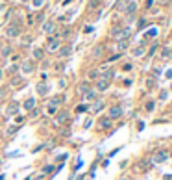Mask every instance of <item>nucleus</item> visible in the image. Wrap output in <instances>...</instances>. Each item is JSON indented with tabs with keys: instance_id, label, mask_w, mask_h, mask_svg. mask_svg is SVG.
Returning a JSON list of instances; mask_svg holds the SVG:
<instances>
[{
	"instance_id": "obj_1",
	"label": "nucleus",
	"mask_w": 172,
	"mask_h": 180,
	"mask_svg": "<svg viewBox=\"0 0 172 180\" xmlns=\"http://www.w3.org/2000/svg\"><path fill=\"white\" fill-rule=\"evenodd\" d=\"M166 160H169V152L166 151H157V152L152 154V162L154 163H163Z\"/></svg>"
},
{
	"instance_id": "obj_2",
	"label": "nucleus",
	"mask_w": 172,
	"mask_h": 180,
	"mask_svg": "<svg viewBox=\"0 0 172 180\" xmlns=\"http://www.w3.org/2000/svg\"><path fill=\"white\" fill-rule=\"evenodd\" d=\"M107 117H109V119H119V117H122V106H111L109 112H107Z\"/></svg>"
},
{
	"instance_id": "obj_3",
	"label": "nucleus",
	"mask_w": 172,
	"mask_h": 180,
	"mask_svg": "<svg viewBox=\"0 0 172 180\" xmlns=\"http://www.w3.org/2000/svg\"><path fill=\"white\" fill-rule=\"evenodd\" d=\"M19 33H21V28H19L17 24H9V26L6 28V36L8 37H17Z\"/></svg>"
},
{
	"instance_id": "obj_4",
	"label": "nucleus",
	"mask_w": 172,
	"mask_h": 180,
	"mask_svg": "<svg viewBox=\"0 0 172 180\" xmlns=\"http://www.w3.org/2000/svg\"><path fill=\"white\" fill-rule=\"evenodd\" d=\"M113 36L119 37V39H124V41H126V37L130 36V30H128V28H122V30L115 28V30H113Z\"/></svg>"
},
{
	"instance_id": "obj_5",
	"label": "nucleus",
	"mask_w": 172,
	"mask_h": 180,
	"mask_svg": "<svg viewBox=\"0 0 172 180\" xmlns=\"http://www.w3.org/2000/svg\"><path fill=\"white\" fill-rule=\"evenodd\" d=\"M19 110H21V104L13 100V102L8 106V115H19Z\"/></svg>"
},
{
	"instance_id": "obj_6",
	"label": "nucleus",
	"mask_w": 172,
	"mask_h": 180,
	"mask_svg": "<svg viewBox=\"0 0 172 180\" xmlns=\"http://www.w3.org/2000/svg\"><path fill=\"white\" fill-rule=\"evenodd\" d=\"M54 30H55V22H54V21L43 22V32H44V33H52Z\"/></svg>"
},
{
	"instance_id": "obj_7",
	"label": "nucleus",
	"mask_w": 172,
	"mask_h": 180,
	"mask_svg": "<svg viewBox=\"0 0 172 180\" xmlns=\"http://www.w3.org/2000/svg\"><path fill=\"white\" fill-rule=\"evenodd\" d=\"M107 87H109V80L100 78V80H98V84H96V89H98V91H105Z\"/></svg>"
},
{
	"instance_id": "obj_8",
	"label": "nucleus",
	"mask_w": 172,
	"mask_h": 180,
	"mask_svg": "<svg viewBox=\"0 0 172 180\" xmlns=\"http://www.w3.org/2000/svg\"><path fill=\"white\" fill-rule=\"evenodd\" d=\"M89 91H91V86H89V84H80V86H78V95H82V97H85Z\"/></svg>"
},
{
	"instance_id": "obj_9",
	"label": "nucleus",
	"mask_w": 172,
	"mask_h": 180,
	"mask_svg": "<svg viewBox=\"0 0 172 180\" xmlns=\"http://www.w3.org/2000/svg\"><path fill=\"white\" fill-rule=\"evenodd\" d=\"M59 47H61V43H59L58 39H50V41H48V50L50 52H55Z\"/></svg>"
},
{
	"instance_id": "obj_10",
	"label": "nucleus",
	"mask_w": 172,
	"mask_h": 180,
	"mask_svg": "<svg viewBox=\"0 0 172 180\" xmlns=\"http://www.w3.org/2000/svg\"><path fill=\"white\" fill-rule=\"evenodd\" d=\"M33 71V61H24L22 63V73L24 74H30Z\"/></svg>"
},
{
	"instance_id": "obj_11",
	"label": "nucleus",
	"mask_w": 172,
	"mask_h": 180,
	"mask_svg": "<svg viewBox=\"0 0 172 180\" xmlns=\"http://www.w3.org/2000/svg\"><path fill=\"white\" fill-rule=\"evenodd\" d=\"M61 102H65V97H61V95H59V97H54L52 100H50V104H48V106H54V108H58Z\"/></svg>"
},
{
	"instance_id": "obj_12",
	"label": "nucleus",
	"mask_w": 172,
	"mask_h": 180,
	"mask_svg": "<svg viewBox=\"0 0 172 180\" xmlns=\"http://www.w3.org/2000/svg\"><path fill=\"white\" fill-rule=\"evenodd\" d=\"M24 110H35V98H26L24 100Z\"/></svg>"
},
{
	"instance_id": "obj_13",
	"label": "nucleus",
	"mask_w": 172,
	"mask_h": 180,
	"mask_svg": "<svg viewBox=\"0 0 172 180\" xmlns=\"http://www.w3.org/2000/svg\"><path fill=\"white\" fill-rule=\"evenodd\" d=\"M135 9H137V4H135V2H128V6L124 8V13H128V15H131V13L135 11Z\"/></svg>"
},
{
	"instance_id": "obj_14",
	"label": "nucleus",
	"mask_w": 172,
	"mask_h": 180,
	"mask_svg": "<svg viewBox=\"0 0 172 180\" xmlns=\"http://www.w3.org/2000/svg\"><path fill=\"white\" fill-rule=\"evenodd\" d=\"M37 93L41 95V97H44V95L48 93V86H46V84H39V86H37Z\"/></svg>"
},
{
	"instance_id": "obj_15",
	"label": "nucleus",
	"mask_w": 172,
	"mask_h": 180,
	"mask_svg": "<svg viewBox=\"0 0 172 180\" xmlns=\"http://www.w3.org/2000/svg\"><path fill=\"white\" fill-rule=\"evenodd\" d=\"M67 117H69V113H67V112H59V113H58V119H55V121H58V124H61L63 121H67Z\"/></svg>"
},
{
	"instance_id": "obj_16",
	"label": "nucleus",
	"mask_w": 172,
	"mask_h": 180,
	"mask_svg": "<svg viewBox=\"0 0 172 180\" xmlns=\"http://www.w3.org/2000/svg\"><path fill=\"white\" fill-rule=\"evenodd\" d=\"M98 126H100V128H109V119H107V117H104V119H100V123H98Z\"/></svg>"
},
{
	"instance_id": "obj_17",
	"label": "nucleus",
	"mask_w": 172,
	"mask_h": 180,
	"mask_svg": "<svg viewBox=\"0 0 172 180\" xmlns=\"http://www.w3.org/2000/svg\"><path fill=\"white\" fill-rule=\"evenodd\" d=\"M33 59H43V50L41 48H33Z\"/></svg>"
},
{
	"instance_id": "obj_18",
	"label": "nucleus",
	"mask_w": 172,
	"mask_h": 180,
	"mask_svg": "<svg viewBox=\"0 0 172 180\" xmlns=\"http://www.w3.org/2000/svg\"><path fill=\"white\" fill-rule=\"evenodd\" d=\"M70 52H72V48H70V47H63V48H61V52H59V54H61V58H67Z\"/></svg>"
},
{
	"instance_id": "obj_19",
	"label": "nucleus",
	"mask_w": 172,
	"mask_h": 180,
	"mask_svg": "<svg viewBox=\"0 0 172 180\" xmlns=\"http://www.w3.org/2000/svg\"><path fill=\"white\" fill-rule=\"evenodd\" d=\"M161 56H163L165 59H169V58H172V50L170 48H163V50H161Z\"/></svg>"
},
{
	"instance_id": "obj_20",
	"label": "nucleus",
	"mask_w": 172,
	"mask_h": 180,
	"mask_svg": "<svg viewBox=\"0 0 172 180\" xmlns=\"http://www.w3.org/2000/svg\"><path fill=\"white\" fill-rule=\"evenodd\" d=\"M104 108V100H96V104L93 106V112H98V110Z\"/></svg>"
},
{
	"instance_id": "obj_21",
	"label": "nucleus",
	"mask_w": 172,
	"mask_h": 180,
	"mask_svg": "<svg viewBox=\"0 0 172 180\" xmlns=\"http://www.w3.org/2000/svg\"><path fill=\"white\" fill-rule=\"evenodd\" d=\"M143 54H144V48H143V47H139V48H135V50H133V56H135V58L143 56Z\"/></svg>"
},
{
	"instance_id": "obj_22",
	"label": "nucleus",
	"mask_w": 172,
	"mask_h": 180,
	"mask_svg": "<svg viewBox=\"0 0 172 180\" xmlns=\"http://www.w3.org/2000/svg\"><path fill=\"white\" fill-rule=\"evenodd\" d=\"M0 54H2V58H6V56H9V54H11V48H9V47H4L2 50H0Z\"/></svg>"
},
{
	"instance_id": "obj_23",
	"label": "nucleus",
	"mask_w": 172,
	"mask_h": 180,
	"mask_svg": "<svg viewBox=\"0 0 172 180\" xmlns=\"http://www.w3.org/2000/svg\"><path fill=\"white\" fill-rule=\"evenodd\" d=\"M155 36H157V30H155V28H152V30L146 32V37H155Z\"/></svg>"
},
{
	"instance_id": "obj_24",
	"label": "nucleus",
	"mask_w": 172,
	"mask_h": 180,
	"mask_svg": "<svg viewBox=\"0 0 172 180\" xmlns=\"http://www.w3.org/2000/svg\"><path fill=\"white\" fill-rule=\"evenodd\" d=\"M32 4H33V8H41L44 4V0H32Z\"/></svg>"
},
{
	"instance_id": "obj_25",
	"label": "nucleus",
	"mask_w": 172,
	"mask_h": 180,
	"mask_svg": "<svg viewBox=\"0 0 172 180\" xmlns=\"http://www.w3.org/2000/svg\"><path fill=\"white\" fill-rule=\"evenodd\" d=\"M100 54H102V47H96V48L93 50V56H94V58H98Z\"/></svg>"
},
{
	"instance_id": "obj_26",
	"label": "nucleus",
	"mask_w": 172,
	"mask_h": 180,
	"mask_svg": "<svg viewBox=\"0 0 172 180\" xmlns=\"http://www.w3.org/2000/svg\"><path fill=\"white\" fill-rule=\"evenodd\" d=\"M119 48H120V50H126V48H128V41H120L119 43Z\"/></svg>"
},
{
	"instance_id": "obj_27",
	"label": "nucleus",
	"mask_w": 172,
	"mask_h": 180,
	"mask_svg": "<svg viewBox=\"0 0 172 180\" xmlns=\"http://www.w3.org/2000/svg\"><path fill=\"white\" fill-rule=\"evenodd\" d=\"M85 98H87V100H91V98H94V91H93V89H91V91H89L87 95H85Z\"/></svg>"
},
{
	"instance_id": "obj_28",
	"label": "nucleus",
	"mask_w": 172,
	"mask_h": 180,
	"mask_svg": "<svg viewBox=\"0 0 172 180\" xmlns=\"http://www.w3.org/2000/svg\"><path fill=\"white\" fill-rule=\"evenodd\" d=\"M22 121H24V117H22V115H17V117H15V123H17V124H21Z\"/></svg>"
},
{
	"instance_id": "obj_29",
	"label": "nucleus",
	"mask_w": 172,
	"mask_h": 180,
	"mask_svg": "<svg viewBox=\"0 0 172 180\" xmlns=\"http://www.w3.org/2000/svg\"><path fill=\"white\" fill-rule=\"evenodd\" d=\"M146 86H148V87H154L155 82H154V80H148V82H146Z\"/></svg>"
},
{
	"instance_id": "obj_30",
	"label": "nucleus",
	"mask_w": 172,
	"mask_h": 180,
	"mask_svg": "<svg viewBox=\"0 0 172 180\" xmlns=\"http://www.w3.org/2000/svg\"><path fill=\"white\" fill-rule=\"evenodd\" d=\"M146 110H148V112H150V110H154V102H150V104H146Z\"/></svg>"
},
{
	"instance_id": "obj_31",
	"label": "nucleus",
	"mask_w": 172,
	"mask_h": 180,
	"mask_svg": "<svg viewBox=\"0 0 172 180\" xmlns=\"http://www.w3.org/2000/svg\"><path fill=\"white\" fill-rule=\"evenodd\" d=\"M166 78H172V69H169V71H166Z\"/></svg>"
},
{
	"instance_id": "obj_32",
	"label": "nucleus",
	"mask_w": 172,
	"mask_h": 180,
	"mask_svg": "<svg viewBox=\"0 0 172 180\" xmlns=\"http://www.w3.org/2000/svg\"><path fill=\"white\" fill-rule=\"evenodd\" d=\"M2 76H4V71H2V69H0V80H2Z\"/></svg>"
},
{
	"instance_id": "obj_33",
	"label": "nucleus",
	"mask_w": 172,
	"mask_h": 180,
	"mask_svg": "<svg viewBox=\"0 0 172 180\" xmlns=\"http://www.w3.org/2000/svg\"><path fill=\"white\" fill-rule=\"evenodd\" d=\"M21 2H28V0H21Z\"/></svg>"
},
{
	"instance_id": "obj_34",
	"label": "nucleus",
	"mask_w": 172,
	"mask_h": 180,
	"mask_svg": "<svg viewBox=\"0 0 172 180\" xmlns=\"http://www.w3.org/2000/svg\"><path fill=\"white\" fill-rule=\"evenodd\" d=\"M122 180H128V178H122Z\"/></svg>"
}]
</instances>
